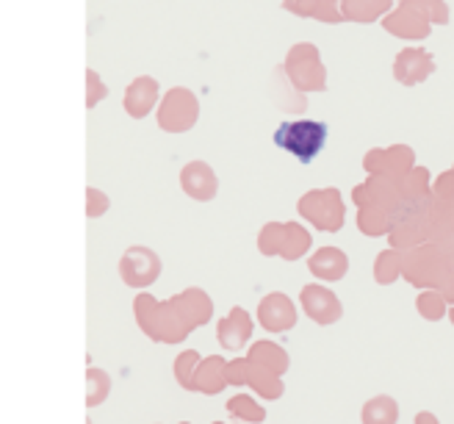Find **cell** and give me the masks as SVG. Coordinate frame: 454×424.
<instances>
[{"label":"cell","instance_id":"6da1fadb","mask_svg":"<svg viewBox=\"0 0 454 424\" xmlns=\"http://www.w3.org/2000/svg\"><path fill=\"white\" fill-rule=\"evenodd\" d=\"M133 314L139 319V327L153 342H184L189 336V327L180 322L172 302H158L150 294H139L133 300Z\"/></svg>","mask_w":454,"mask_h":424},{"label":"cell","instance_id":"7a4b0ae2","mask_svg":"<svg viewBox=\"0 0 454 424\" xmlns=\"http://www.w3.org/2000/svg\"><path fill=\"white\" fill-rule=\"evenodd\" d=\"M275 142L294 153L302 164L313 161L316 155L322 153L325 142H327V125L325 122H283L280 130L275 133Z\"/></svg>","mask_w":454,"mask_h":424},{"label":"cell","instance_id":"3957f363","mask_svg":"<svg viewBox=\"0 0 454 424\" xmlns=\"http://www.w3.org/2000/svg\"><path fill=\"white\" fill-rule=\"evenodd\" d=\"M161 275V258H158L150 247H128L120 258V278L133 286L145 288L158 280Z\"/></svg>","mask_w":454,"mask_h":424},{"label":"cell","instance_id":"277c9868","mask_svg":"<svg viewBox=\"0 0 454 424\" xmlns=\"http://www.w3.org/2000/svg\"><path fill=\"white\" fill-rule=\"evenodd\" d=\"M300 302H302V310L316 325H333L344 317V305H340V300L327 286H319V283L305 286L300 294Z\"/></svg>","mask_w":454,"mask_h":424},{"label":"cell","instance_id":"5b68a950","mask_svg":"<svg viewBox=\"0 0 454 424\" xmlns=\"http://www.w3.org/2000/svg\"><path fill=\"white\" fill-rule=\"evenodd\" d=\"M258 322L269 333H286L297 325V305L283 292H271L258 305Z\"/></svg>","mask_w":454,"mask_h":424},{"label":"cell","instance_id":"8992f818","mask_svg":"<svg viewBox=\"0 0 454 424\" xmlns=\"http://www.w3.org/2000/svg\"><path fill=\"white\" fill-rule=\"evenodd\" d=\"M197 117V103L186 89H172L164 98L161 111H158V122L164 130H189Z\"/></svg>","mask_w":454,"mask_h":424},{"label":"cell","instance_id":"52a82bcc","mask_svg":"<svg viewBox=\"0 0 454 424\" xmlns=\"http://www.w3.org/2000/svg\"><path fill=\"white\" fill-rule=\"evenodd\" d=\"M302 214L313 222V225H319L325 231H338L340 225H344V208H340V203L335 200L333 189L305 197Z\"/></svg>","mask_w":454,"mask_h":424},{"label":"cell","instance_id":"ba28073f","mask_svg":"<svg viewBox=\"0 0 454 424\" xmlns=\"http://www.w3.org/2000/svg\"><path fill=\"white\" fill-rule=\"evenodd\" d=\"M169 302L175 305L180 322H184V325L189 327V333H192L194 327H200L202 322H208L211 314H214V302H211V297H208L206 292H200V288H189V292L172 297Z\"/></svg>","mask_w":454,"mask_h":424},{"label":"cell","instance_id":"9c48e42d","mask_svg":"<svg viewBox=\"0 0 454 424\" xmlns=\"http://www.w3.org/2000/svg\"><path fill=\"white\" fill-rule=\"evenodd\" d=\"M308 270L313 278L335 283L349 272V258L344 250H338V247H322V250H316L313 258L308 261Z\"/></svg>","mask_w":454,"mask_h":424},{"label":"cell","instance_id":"30bf717a","mask_svg":"<svg viewBox=\"0 0 454 424\" xmlns=\"http://www.w3.org/2000/svg\"><path fill=\"white\" fill-rule=\"evenodd\" d=\"M249 333H253V319H249V314H247L244 308L236 305V308L231 310V314H227V317L219 322V327H216V339H219V344L227 347V349H239V347L247 344Z\"/></svg>","mask_w":454,"mask_h":424},{"label":"cell","instance_id":"8fae6325","mask_svg":"<svg viewBox=\"0 0 454 424\" xmlns=\"http://www.w3.org/2000/svg\"><path fill=\"white\" fill-rule=\"evenodd\" d=\"M180 184H184L186 194L194 200H214V194H216V177H214L211 167L202 161L189 164L184 169V175H180Z\"/></svg>","mask_w":454,"mask_h":424},{"label":"cell","instance_id":"7c38bea8","mask_svg":"<svg viewBox=\"0 0 454 424\" xmlns=\"http://www.w3.org/2000/svg\"><path fill=\"white\" fill-rule=\"evenodd\" d=\"M227 386V364L214 355L208 361H200L194 374V391L200 394H219Z\"/></svg>","mask_w":454,"mask_h":424},{"label":"cell","instance_id":"4fadbf2b","mask_svg":"<svg viewBox=\"0 0 454 424\" xmlns=\"http://www.w3.org/2000/svg\"><path fill=\"white\" fill-rule=\"evenodd\" d=\"M155 95H158V86L153 78H136L125 92V111L136 120L145 117L155 103Z\"/></svg>","mask_w":454,"mask_h":424},{"label":"cell","instance_id":"5bb4252c","mask_svg":"<svg viewBox=\"0 0 454 424\" xmlns=\"http://www.w3.org/2000/svg\"><path fill=\"white\" fill-rule=\"evenodd\" d=\"M249 361L271 374H283L288 369V355L271 342H258L253 349H249Z\"/></svg>","mask_w":454,"mask_h":424},{"label":"cell","instance_id":"9a60e30c","mask_svg":"<svg viewBox=\"0 0 454 424\" xmlns=\"http://www.w3.org/2000/svg\"><path fill=\"white\" fill-rule=\"evenodd\" d=\"M363 424H396L399 421V405L394 397H374L360 411Z\"/></svg>","mask_w":454,"mask_h":424},{"label":"cell","instance_id":"2e32d148","mask_svg":"<svg viewBox=\"0 0 454 424\" xmlns=\"http://www.w3.org/2000/svg\"><path fill=\"white\" fill-rule=\"evenodd\" d=\"M108 391H111L108 374L103 369H98V366H89V372H86V405L95 408V405L106 403Z\"/></svg>","mask_w":454,"mask_h":424},{"label":"cell","instance_id":"e0dca14e","mask_svg":"<svg viewBox=\"0 0 454 424\" xmlns=\"http://www.w3.org/2000/svg\"><path fill=\"white\" fill-rule=\"evenodd\" d=\"M308 247H310V236H308V231L300 228V225H286V236H283V250H280V255H283L286 261H294V258L305 255Z\"/></svg>","mask_w":454,"mask_h":424},{"label":"cell","instance_id":"ac0fdd59","mask_svg":"<svg viewBox=\"0 0 454 424\" xmlns=\"http://www.w3.org/2000/svg\"><path fill=\"white\" fill-rule=\"evenodd\" d=\"M197 366H200V355L194 349H186V352L177 355V361H175V377H177V383L184 386L186 391H194Z\"/></svg>","mask_w":454,"mask_h":424},{"label":"cell","instance_id":"d6986e66","mask_svg":"<svg viewBox=\"0 0 454 424\" xmlns=\"http://www.w3.org/2000/svg\"><path fill=\"white\" fill-rule=\"evenodd\" d=\"M227 411L236 413V416L244 419V421H255V424H261V421L266 419L263 408L255 405V403H253V397H249V394H236V397L231 399V403H227Z\"/></svg>","mask_w":454,"mask_h":424},{"label":"cell","instance_id":"ffe728a7","mask_svg":"<svg viewBox=\"0 0 454 424\" xmlns=\"http://www.w3.org/2000/svg\"><path fill=\"white\" fill-rule=\"evenodd\" d=\"M416 305H419V314L429 322H438L446 317V297L438 292H421Z\"/></svg>","mask_w":454,"mask_h":424},{"label":"cell","instance_id":"44dd1931","mask_svg":"<svg viewBox=\"0 0 454 424\" xmlns=\"http://www.w3.org/2000/svg\"><path fill=\"white\" fill-rule=\"evenodd\" d=\"M399 272H402V263H399V258L394 253H380L377 255V263H374V278H377V283L388 286V283H394L399 278Z\"/></svg>","mask_w":454,"mask_h":424},{"label":"cell","instance_id":"7402d4cb","mask_svg":"<svg viewBox=\"0 0 454 424\" xmlns=\"http://www.w3.org/2000/svg\"><path fill=\"white\" fill-rule=\"evenodd\" d=\"M283 236H286V225H266L261 231V241H258L261 253H266V255H280V250H283Z\"/></svg>","mask_w":454,"mask_h":424},{"label":"cell","instance_id":"603a6c76","mask_svg":"<svg viewBox=\"0 0 454 424\" xmlns=\"http://www.w3.org/2000/svg\"><path fill=\"white\" fill-rule=\"evenodd\" d=\"M108 211V197L98 189H86V214L98 219Z\"/></svg>","mask_w":454,"mask_h":424},{"label":"cell","instance_id":"cb8c5ba5","mask_svg":"<svg viewBox=\"0 0 454 424\" xmlns=\"http://www.w3.org/2000/svg\"><path fill=\"white\" fill-rule=\"evenodd\" d=\"M86 86H89L86 106H89V108H95V106H98V100H100V98H106V86L100 83V78H98V73H95V70H89V73H86Z\"/></svg>","mask_w":454,"mask_h":424},{"label":"cell","instance_id":"d4e9b609","mask_svg":"<svg viewBox=\"0 0 454 424\" xmlns=\"http://www.w3.org/2000/svg\"><path fill=\"white\" fill-rule=\"evenodd\" d=\"M449 319H451V322H454V308H451V310H449Z\"/></svg>","mask_w":454,"mask_h":424},{"label":"cell","instance_id":"484cf974","mask_svg":"<svg viewBox=\"0 0 454 424\" xmlns=\"http://www.w3.org/2000/svg\"><path fill=\"white\" fill-rule=\"evenodd\" d=\"M184 424H186V421H184Z\"/></svg>","mask_w":454,"mask_h":424}]
</instances>
